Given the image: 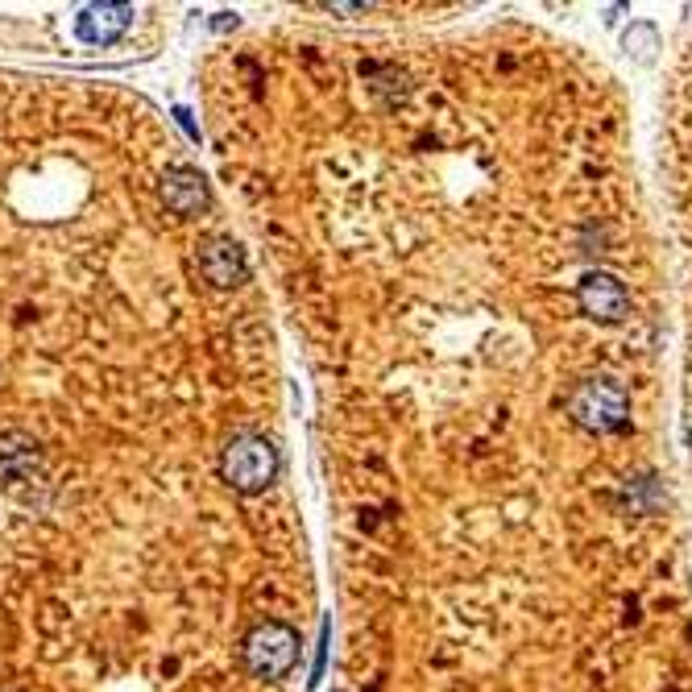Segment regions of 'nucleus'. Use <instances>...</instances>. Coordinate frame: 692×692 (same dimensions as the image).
<instances>
[{"instance_id": "39448f33", "label": "nucleus", "mask_w": 692, "mask_h": 692, "mask_svg": "<svg viewBox=\"0 0 692 692\" xmlns=\"http://www.w3.org/2000/svg\"><path fill=\"white\" fill-rule=\"evenodd\" d=\"M129 21L133 4H88V9H79L76 34L88 46H109V42H116L129 30Z\"/></svg>"}, {"instance_id": "7ed1b4c3", "label": "nucleus", "mask_w": 692, "mask_h": 692, "mask_svg": "<svg viewBox=\"0 0 692 692\" xmlns=\"http://www.w3.org/2000/svg\"><path fill=\"white\" fill-rule=\"evenodd\" d=\"M241 659L253 676L282 680V676L295 672V663H299V635L286 622H258L241 638Z\"/></svg>"}, {"instance_id": "f03ea898", "label": "nucleus", "mask_w": 692, "mask_h": 692, "mask_svg": "<svg viewBox=\"0 0 692 692\" xmlns=\"http://www.w3.org/2000/svg\"><path fill=\"white\" fill-rule=\"evenodd\" d=\"M220 477L237 494H262L279 477V449L258 431H241L220 452Z\"/></svg>"}, {"instance_id": "f257e3e1", "label": "nucleus", "mask_w": 692, "mask_h": 692, "mask_svg": "<svg viewBox=\"0 0 692 692\" xmlns=\"http://www.w3.org/2000/svg\"><path fill=\"white\" fill-rule=\"evenodd\" d=\"M655 183L680 340V440L692 477V21L680 30L655 109Z\"/></svg>"}, {"instance_id": "20e7f679", "label": "nucleus", "mask_w": 692, "mask_h": 692, "mask_svg": "<svg viewBox=\"0 0 692 692\" xmlns=\"http://www.w3.org/2000/svg\"><path fill=\"white\" fill-rule=\"evenodd\" d=\"M200 274H204V282H212L216 291L241 286L245 274H249L245 249L232 241V237H212V241L200 245Z\"/></svg>"}, {"instance_id": "0eeeda50", "label": "nucleus", "mask_w": 692, "mask_h": 692, "mask_svg": "<svg viewBox=\"0 0 692 692\" xmlns=\"http://www.w3.org/2000/svg\"><path fill=\"white\" fill-rule=\"evenodd\" d=\"M42 468V452L38 444L30 440V435H21V431H9V435H0V481H34Z\"/></svg>"}, {"instance_id": "423d86ee", "label": "nucleus", "mask_w": 692, "mask_h": 692, "mask_svg": "<svg viewBox=\"0 0 692 692\" xmlns=\"http://www.w3.org/2000/svg\"><path fill=\"white\" fill-rule=\"evenodd\" d=\"M162 204H167L174 216H200V212L207 207L204 174L191 167L170 170L167 179H162Z\"/></svg>"}]
</instances>
